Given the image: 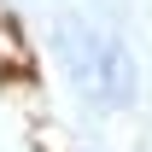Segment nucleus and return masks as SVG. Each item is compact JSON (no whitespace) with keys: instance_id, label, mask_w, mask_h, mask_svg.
Listing matches in <instances>:
<instances>
[{"instance_id":"nucleus-1","label":"nucleus","mask_w":152,"mask_h":152,"mask_svg":"<svg viewBox=\"0 0 152 152\" xmlns=\"http://www.w3.org/2000/svg\"><path fill=\"white\" fill-rule=\"evenodd\" d=\"M99 94H105L111 111L134 105V58L123 47V35H105V47H99Z\"/></svg>"}]
</instances>
